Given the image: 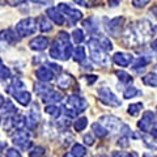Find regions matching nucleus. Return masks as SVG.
<instances>
[{
	"label": "nucleus",
	"mask_w": 157,
	"mask_h": 157,
	"mask_svg": "<svg viewBox=\"0 0 157 157\" xmlns=\"http://www.w3.org/2000/svg\"><path fill=\"white\" fill-rule=\"evenodd\" d=\"M140 94V90L139 89H136V88L134 86H128L127 89H124L123 92V97L126 98V100H128V98H132V97H135V96H139Z\"/></svg>",
	"instance_id": "28"
},
{
	"label": "nucleus",
	"mask_w": 157,
	"mask_h": 157,
	"mask_svg": "<svg viewBox=\"0 0 157 157\" xmlns=\"http://www.w3.org/2000/svg\"><path fill=\"white\" fill-rule=\"evenodd\" d=\"M101 157H107V156H101Z\"/></svg>",
	"instance_id": "53"
},
{
	"label": "nucleus",
	"mask_w": 157,
	"mask_h": 157,
	"mask_svg": "<svg viewBox=\"0 0 157 157\" xmlns=\"http://www.w3.org/2000/svg\"><path fill=\"white\" fill-rule=\"evenodd\" d=\"M11 76V71H9V68L0 64V78H8Z\"/></svg>",
	"instance_id": "35"
},
{
	"label": "nucleus",
	"mask_w": 157,
	"mask_h": 157,
	"mask_svg": "<svg viewBox=\"0 0 157 157\" xmlns=\"http://www.w3.org/2000/svg\"><path fill=\"white\" fill-rule=\"evenodd\" d=\"M88 126V119L86 118H80L75 122V130L76 131H82Z\"/></svg>",
	"instance_id": "32"
},
{
	"label": "nucleus",
	"mask_w": 157,
	"mask_h": 157,
	"mask_svg": "<svg viewBox=\"0 0 157 157\" xmlns=\"http://www.w3.org/2000/svg\"><path fill=\"white\" fill-rule=\"evenodd\" d=\"M46 14H47L48 20H51V21L58 24V25H63V24H64V17L62 16V13L58 8H54V7L48 8L46 11Z\"/></svg>",
	"instance_id": "15"
},
{
	"label": "nucleus",
	"mask_w": 157,
	"mask_h": 157,
	"mask_svg": "<svg viewBox=\"0 0 157 157\" xmlns=\"http://www.w3.org/2000/svg\"><path fill=\"white\" fill-rule=\"evenodd\" d=\"M48 38L43 37V36H38V37H34L30 42H29V47L32 50H36V51H43L48 47Z\"/></svg>",
	"instance_id": "12"
},
{
	"label": "nucleus",
	"mask_w": 157,
	"mask_h": 157,
	"mask_svg": "<svg viewBox=\"0 0 157 157\" xmlns=\"http://www.w3.org/2000/svg\"><path fill=\"white\" fill-rule=\"evenodd\" d=\"M90 2H92V3H96V2H98V0H90Z\"/></svg>",
	"instance_id": "51"
},
{
	"label": "nucleus",
	"mask_w": 157,
	"mask_h": 157,
	"mask_svg": "<svg viewBox=\"0 0 157 157\" xmlns=\"http://www.w3.org/2000/svg\"><path fill=\"white\" fill-rule=\"evenodd\" d=\"M12 96L16 98V101L18 102L20 105H22V106H28L29 104H30L32 96H30V93L26 92V90H18V92H14Z\"/></svg>",
	"instance_id": "16"
},
{
	"label": "nucleus",
	"mask_w": 157,
	"mask_h": 157,
	"mask_svg": "<svg viewBox=\"0 0 157 157\" xmlns=\"http://www.w3.org/2000/svg\"><path fill=\"white\" fill-rule=\"evenodd\" d=\"M98 39V43H100V46L104 48V50L107 52V51H110L111 48H113V43L107 37H104V36H101L100 38H97Z\"/></svg>",
	"instance_id": "26"
},
{
	"label": "nucleus",
	"mask_w": 157,
	"mask_h": 157,
	"mask_svg": "<svg viewBox=\"0 0 157 157\" xmlns=\"http://www.w3.org/2000/svg\"><path fill=\"white\" fill-rule=\"evenodd\" d=\"M149 62H151L149 56H140V58L135 62V64L132 66V70H134L135 72H137V73L143 72V71H144V67L148 64Z\"/></svg>",
	"instance_id": "19"
},
{
	"label": "nucleus",
	"mask_w": 157,
	"mask_h": 157,
	"mask_svg": "<svg viewBox=\"0 0 157 157\" xmlns=\"http://www.w3.org/2000/svg\"><path fill=\"white\" fill-rule=\"evenodd\" d=\"M72 39L75 43H81L82 41H84V32L81 30V29H75L72 33Z\"/></svg>",
	"instance_id": "31"
},
{
	"label": "nucleus",
	"mask_w": 157,
	"mask_h": 157,
	"mask_svg": "<svg viewBox=\"0 0 157 157\" xmlns=\"http://www.w3.org/2000/svg\"><path fill=\"white\" fill-rule=\"evenodd\" d=\"M119 3H121V0H109V6L113 7V8L118 7V6H119Z\"/></svg>",
	"instance_id": "44"
},
{
	"label": "nucleus",
	"mask_w": 157,
	"mask_h": 157,
	"mask_svg": "<svg viewBox=\"0 0 157 157\" xmlns=\"http://www.w3.org/2000/svg\"><path fill=\"white\" fill-rule=\"evenodd\" d=\"M25 89V84L20 80V78H17V77H14L13 80H12V84L9 85V88H8V92L9 93H13L14 92H18V90H24Z\"/></svg>",
	"instance_id": "22"
},
{
	"label": "nucleus",
	"mask_w": 157,
	"mask_h": 157,
	"mask_svg": "<svg viewBox=\"0 0 157 157\" xmlns=\"http://www.w3.org/2000/svg\"><path fill=\"white\" fill-rule=\"evenodd\" d=\"M71 155L73 157H84L86 155V149H85V147L84 145H81V144H75L72 147V149H71Z\"/></svg>",
	"instance_id": "23"
},
{
	"label": "nucleus",
	"mask_w": 157,
	"mask_h": 157,
	"mask_svg": "<svg viewBox=\"0 0 157 157\" xmlns=\"http://www.w3.org/2000/svg\"><path fill=\"white\" fill-rule=\"evenodd\" d=\"M73 78L71 75H68V73H62L60 77L58 78V86L62 88V89H67L68 86L72 84Z\"/></svg>",
	"instance_id": "21"
},
{
	"label": "nucleus",
	"mask_w": 157,
	"mask_h": 157,
	"mask_svg": "<svg viewBox=\"0 0 157 157\" xmlns=\"http://www.w3.org/2000/svg\"><path fill=\"white\" fill-rule=\"evenodd\" d=\"M47 67H50V70H51L52 72H58V73L62 72V67L58 66V64H55V63H50V64H48Z\"/></svg>",
	"instance_id": "40"
},
{
	"label": "nucleus",
	"mask_w": 157,
	"mask_h": 157,
	"mask_svg": "<svg viewBox=\"0 0 157 157\" xmlns=\"http://www.w3.org/2000/svg\"><path fill=\"white\" fill-rule=\"evenodd\" d=\"M13 144L20 147L21 149H28L32 145V141L28 137V132L24 130H17L16 135L13 136Z\"/></svg>",
	"instance_id": "7"
},
{
	"label": "nucleus",
	"mask_w": 157,
	"mask_h": 157,
	"mask_svg": "<svg viewBox=\"0 0 157 157\" xmlns=\"http://www.w3.org/2000/svg\"><path fill=\"white\" fill-rule=\"evenodd\" d=\"M64 157H73V156H72V155H68V153H67V155H64Z\"/></svg>",
	"instance_id": "50"
},
{
	"label": "nucleus",
	"mask_w": 157,
	"mask_h": 157,
	"mask_svg": "<svg viewBox=\"0 0 157 157\" xmlns=\"http://www.w3.org/2000/svg\"><path fill=\"white\" fill-rule=\"evenodd\" d=\"M127 141H128V139H127L126 136H123V137H121V139H119V143H118V144H119L121 147H124V148H126V147H128V143H127Z\"/></svg>",
	"instance_id": "42"
},
{
	"label": "nucleus",
	"mask_w": 157,
	"mask_h": 157,
	"mask_svg": "<svg viewBox=\"0 0 157 157\" xmlns=\"http://www.w3.org/2000/svg\"><path fill=\"white\" fill-rule=\"evenodd\" d=\"M100 121H101V124H104L106 130H110L113 132L121 131L124 126V124H122V122L118 119V118L113 117V115H104V117H101Z\"/></svg>",
	"instance_id": "4"
},
{
	"label": "nucleus",
	"mask_w": 157,
	"mask_h": 157,
	"mask_svg": "<svg viewBox=\"0 0 157 157\" xmlns=\"http://www.w3.org/2000/svg\"><path fill=\"white\" fill-rule=\"evenodd\" d=\"M71 42H67V43H62L59 41H55L54 45L50 47V56L54 59H60V60H64V50H66V46Z\"/></svg>",
	"instance_id": "10"
},
{
	"label": "nucleus",
	"mask_w": 157,
	"mask_h": 157,
	"mask_svg": "<svg viewBox=\"0 0 157 157\" xmlns=\"http://www.w3.org/2000/svg\"><path fill=\"white\" fill-rule=\"evenodd\" d=\"M72 56H73V59H75V62H77V63H84V62H86L85 48L82 47V46H77L75 50H73Z\"/></svg>",
	"instance_id": "18"
},
{
	"label": "nucleus",
	"mask_w": 157,
	"mask_h": 157,
	"mask_svg": "<svg viewBox=\"0 0 157 157\" xmlns=\"http://www.w3.org/2000/svg\"><path fill=\"white\" fill-rule=\"evenodd\" d=\"M92 130H93V132H94V135H97L98 137H105L107 135V130L101 123H93Z\"/></svg>",
	"instance_id": "25"
},
{
	"label": "nucleus",
	"mask_w": 157,
	"mask_h": 157,
	"mask_svg": "<svg viewBox=\"0 0 157 157\" xmlns=\"http://www.w3.org/2000/svg\"><path fill=\"white\" fill-rule=\"evenodd\" d=\"M115 75H117L118 78H119V81L124 82V84H131V82H132V77H131V75H128V73L124 72V71H117V72H115Z\"/></svg>",
	"instance_id": "27"
},
{
	"label": "nucleus",
	"mask_w": 157,
	"mask_h": 157,
	"mask_svg": "<svg viewBox=\"0 0 157 157\" xmlns=\"http://www.w3.org/2000/svg\"><path fill=\"white\" fill-rule=\"evenodd\" d=\"M37 28H38V20L33 17H26L21 20L16 25V33L20 38L29 37L37 32Z\"/></svg>",
	"instance_id": "2"
},
{
	"label": "nucleus",
	"mask_w": 157,
	"mask_h": 157,
	"mask_svg": "<svg viewBox=\"0 0 157 157\" xmlns=\"http://www.w3.org/2000/svg\"><path fill=\"white\" fill-rule=\"evenodd\" d=\"M4 104H6V100H4V97H3V96H0V107H3Z\"/></svg>",
	"instance_id": "48"
},
{
	"label": "nucleus",
	"mask_w": 157,
	"mask_h": 157,
	"mask_svg": "<svg viewBox=\"0 0 157 157\" xmlns=\"http://www.w3.org/2000/svg\"><path fill=\"white\" fill-rule=\"evenodd\" d=\"M38 26H39V30L43 32V33L52 30V25H51L50 20L47 18V16H41L38 18Z\"/></svg>",
	"instance_id": "20"
},
{
	"label": "nucleus",
	"mask_w": 157,
	"mask_h": 157,
	"mask_svg": "<svg viewBox=\"0 0 157 157\" xmlns=\"http://www.w3.org/2000/svg\"><path fill=\"white\" fill-rule=\"evenodd\" d=\"M41 97H42V100L45 101V102H51V105H52V104H56V102H60V101H62V98H63L62 93H59V92L54 90V89L48 90L47 93L42 94Z\"/></svg>",
	"instance_id": "17"
},
{
	"label": "nucleus",
	"mask_w": 157,
	"mask_h": 157,
	"mask_svg": "<svg viewBox=\"0 0 157 157\" xmlns=\"http://www.w3.org/2000/svg\"><path fill=\"white\" fill-rule=\"evenodd\" d=\"M114 157H132V155L126 153V152H115Z\"/></svg>",
	"instance_id": "43"
},
{
	"label": "nucleus",
	"mask_w": 157,
	"mask_h": 157,
	"mask_svg": "<svg viewBox=\"0 0 157 157\" xmlns=\"http://www.w3.org/2000/svg\"><path fill=\"white\" fill-rule=\"evenodd\" d=\"M153 123H155V114L152 111H145L143 117H141V119L139 121V128L144 132H148L151 131V128L153 127Z\"/></svg>",
	"instance_id": "9"
},
{
	"label": "nucleus",
	"mask_w": 157,
	"mask_h": 157,
	"mask_svg": "<svg viewBox=\"0 0 157 157\" xmlns=\"http://www.w3.org/2000/svg\"><path fill=\"white\" fill-rule=\"evenodd\" d=\"M0 64H2V59H0Z\"/></svg>",
	"instance_id": "52"
},
{
	"label": "nucleus",
	"mask_w": 157,
	"mask_h": 157,
	"mask_svg": "<svg viewBox=\"0 0 157 157\" xmlns=\"http://www.w3.org/2000/svg\"><path fill=\"white\" fill-rule=\"evenodd\" d=\"M149 2H151V0H132V6L136 7V8H143Z\"/></svg>",
	"instance_id": "36"
},
{
	"label": "nucleus",
	"mask_w": 157,
	"mask_h": 157,
	"mask_svg": "<svg viewBox=\"0 0 157 157\" xmlns=\"http://www.w3.org/2000/svg\"><path fill=\"white\" fill-rule=\"evenodd\" d=\"M58 9H59L60 12L66 13L67 16H68V18L71 20V22H72V24L77 22L78 20H81V17H82V13L78 11V9H75V8L68 7L67 4H64V3H60V4H59V6H58Z\"/></svg>",
	"instance_id": "6"
},
{
	"label": "nucleus",
	"mask_w": 157,
	"mask_h": 157,
	"mask_svg": "<svg viewBox=\"0 0 157 157\" xmlns=\"http://www.w3.org/2000/svg\"><path fill=\"white\" fill-rule=\"evenodd\" d=\"M14 41H16V34L11 29H6V30H3L0 33V46H3V47L9 46L12 43H14Z\"/></svg>",
	"instance_id": "13"
},
{
	"label": "nucleus",
	"mask_w": 157,
	"mask_h": 157,
	"mask_svg": "<svg viewBox=\"0 0 157 157\" xmlns=\"http://www.w3.org/2000/svg\"><path fill=\"white\" fill-rule=\"evenodd\" d=\"M97 78H98V76L90 75V76H86V81H88V84H94V82L97 81Z\"/></svg>",
	"instance_id": "41"
},
{
	"label": "nucleus",
	"mask_w": 157,
	"mask_h": 157,
	"mask_svg": "<svg viewBox=\"0 0 157 157\" xmlns=\"http://www.w3.org/2000/svg\"><path fill=\"white\" fill-rule=\"evenodd\" d=\"M45 111L47 113V114L52 115L54 118H58L59 115H60V109H59L56 105H47L45 107Z\"/></svg>",
	"instance_id": "30"
},
{
	"label": "nucleus",
	"mask_w": 157,
	"mask_h": 157,
	"mask_svg": "<svg viewBox=\"0 0 157 157\" xmlns=\"http://www.w3.org/2000/svg\"><path fill=\"white\" fill-rule=\"evenodd\" d=\"M132 60H134V56H132L131 54L122 52V51L115 52L114 56H113V62L119 67H128L132 63Z\"/></svg>",
	"instance_id": "11"
},
{
	"label": "nucleus",
	"mask_w": 157,
	"mask_h": 157,
	"mask_svg": "<svg viewBox=\"0 0 157 157\" xmlns=\"http://www.w3.org/2000/svg\"><path fill=\"white\" fill-rule=\"evenodd\" d=\"M143 82L145 85H148V86L156 88L157 86V75H156V73H153V72L148 73V75H145L143 77Z\"/></svg>",
	"instance_id": "24"
},
{
	"label": "nucleus",
	"mask_w": 157,
	"mask_h": 157,
	"mask_svg": "<svg viewBox=\"0 0 157 157\" xmlns=\"http://www.w3.org/2000/svg\"><path fill=\"white\" fill-rule=\"evenodd\" d=\"M152 47H153L155 50H157V39H155V41L152 42Z\"/></svg>",
	"instance_id": "49"
},
{
	"label": "nucleus",
	"mask_w": 157,
	"mask_h": 157,
	"mask_svg": "<svg viewBox=\"0 0 157 157\" xmlns=\"http://www.w3.org/2000/svg\"><path fill=\"white\" fill-rule=\"evenodd\" d=\"M7 157H21V153H20L17 149L11 148V149H8V152H7Z\"/></svg>",
	"instance_id": "38"
},
{
	"label": "nucleus",
	"mask_w": 157,
	"mask_h": 157,
	"mask_svg": "<svg viewBox=\"0 0 157 157\" xmlns=\"http://www.w3.org/2000/svg\"><path fill=\"white\" fill-rule=\"evenodd\" d=\"M143 109V104H140V102H137V104H132L128 106V114L132 115V117H136L139 115L140 110Z\"/></svg>",
	"instance_id": "29"
},
{
	"label": "nucleus",
	"mask_w": 157,
	"mask_h": 157,
	"mask_svg": "<svg viewBox=\"0 0 157 157\" xmlns=\"http://www.w3.org/2000/svg\"><path fill=\"white\" fill-rule=\"evenodd\" d=\"M36 76H37V78L39 81L47 82V81H51L54 78V72L48 67L42 66V67H39L38 70L36 71Z\"/></svg>",
	"instance_id": "14"
},
{
	"label": "nucleus",
	"mask_w": 157,
	"mask_h": 157,
	"mask_svg": "<svg viewBox=\"0 0 157 157\" xmlns=\"http://www.w3.org/2000/svg\"><path fill=\"white\" fill-rule=\"evenodd\" d=\"M84 141L88 145H93V143H94V137H93V135H90V134H86L84 136Z\"/></svg>",
	"instance_id": "39"
},
{
	"label": "nucleus",
	"mask_w": 157,
	"mask_h": 157,
	"mask_svg": "<svg viewBox=\"0 0 157 157\" xmlns=\"http://www.w3.org/2000/svg\"><path fill=\"white\" fill-rule=\"evenodd\" d=\"M151 134L157 139V126L156 127H152V128H151Z\"/></svg>",
	"instance_id": "47"
},
{
	"label": "nucleus",
	"mask_w": 157,
	"mask_h": 157,
	"mask_svg": "<svg viewBox=\"0 0 157 157\" xmlns=\"http://www.w3.org/2000/svg\"><path fill=\"white\" fill-rule=\"evenodd\" d=\"M93 22H94V20H93V18H89V20H85V21L84 22H82V24H84V26L88 29V30H89V32H96L97 30V25H94V24H93Z\"/></svg>",
	"instance_id": "34"
},
{
	"label": "nucleus",
	"mask_w": 157,
	"mask_h": 157,
	"mask_svg": "<svg viewBox=\"0 0 157 157\" xmlns=\"http://www.w3.org/2000/svg\"><path fill=\"white\" fill-rule=\"evenodd\" d=\"M4 111L7 113H16V107H14V105L12 104V101H6V104H4Z\"/></svg>",
	"instance_id": "37"
},
{
	"label": "nucleus",
	"mask_w": 157,
	"mask_h": 157,
	"mask_svg": "<svg viewBox=\"0 0 157 157\" xmlns=\"http://www.w3.org/2000/svg\"><path fill=\"white\" fill-rule=\"evenodd\" d=\"M67 106H70L71 109H73V110L77 111V113H80V111L86 110L88 102H86L82 97L78 96V94H72V96L68 97V100H67Z\"/></svg>",
	"instance_id": "5"
},
{
	"label": "nucleus",
	"mask_w": 157,
	"mask_h": 157,
	"mask_svg": "<svg viewBox=\"0 0 157 157\" xmlns=\"http://www.w3.org/2000/svg\"><path fill=\"white\" fill-rule=\"evenodd\" d=\"M6 2L9 4V6H12V7H16L18 3H21V0H6Z\"/></svg>",
	"instance_id": "45"
},
{
	"label": "nucleus",
	"mask_w": 157,
	"mask_h": 157,
	"mask_svg": "<svg viewBox=\"0 0 157 157\" xmlns=\"http://www.w3.org/2000/svg\"><path fill=\"white\" fill-rule=\"evenodd\" d=\"M97 93H98V97H100V101L102 104H105L107 106H113V107L121 106V100H118V97L110 90V88L102 86L98 89Z\"/></svg>",
	"instance_id": "3"
},
{
	"label": "nucleus",
	"mask_w": 157,
	"mask_h": 157,
	"mask_svg": "<svg viewBox=\"0 0 157 157\" xmlns=\"http://www.w3.org/2000/svg\"><path fill=\"white\" fill-rule=\"evenodd\" d=\"M75 3H77V4H80V6H82V7H89L88 6V3L85 2V0H73Z\"/></svg>",
	"instance_id": "46"
},
{
	"label": "nucleus",
	"mask_w": 157,
	"mask_h": 157,
	"mask_svg": "<svg viewBox=\"0 0 157 157\" xmlns=\"http://www.w3.org/2000/svg\"><path fill=\"white\" fill-rule=\"evenodd\" d=\"M88 47H89V55L92 58V60L97 63L98 66L106 67L110 63L109 55H107V52L100 46L97 38H90L89 41H88Z\"/></svg>",
	"instance_id": "1"
},
{
	"label": "nucleus",
	"mask_w": 157,
	"mask_h": 157,
	"mask_svg": "<svg viewBox=\"0 0 157 157\" xmlns=\"http://www.w3.org/2000/svg\"><path fill=\"white\" fill-rule=\"evenodd\" d=\"M43 153H45V148H42V147H36V148H33L30 152H29V157H42Z\"/></svg>",
	"instance_id": "33"
},
{
	"label": "nucleus",
	"mask_w": 157,
	"mask_h": 157,
	"mask_svg": "<svg viewBox=\"0 0 157 157\" xmlns=\"http://www.w3.org/2000/svg\"><path fill=\"white\" fill-rule=\"evenodd\" d=\"M123 22H124V18L119 16V17H115V18H111L109 22H107V32H109L113 37H118L119 33L122 30V26H123Z\"/></svg>",
	"instance_id": "8"
}]
</instances>
